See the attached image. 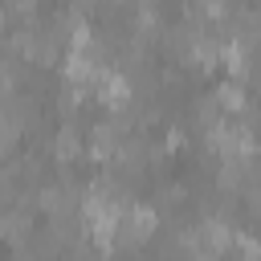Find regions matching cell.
Returning <instances> with one entry per match:
<instances>
[{"instance_id": "cell-1", "label": "cell", "mask_w": 261, "mask_h": 261, "mask_svg": "<svg viewBox=\"0 0 261 261\" xmlns=\"http://www.w3.org/2000/svg\"><path fill=\"white\" fill-rule=\"evenodd\" d=\"M216 106H220V110H245V90H241L237 77L216 86Z\"/></svg>"}]
</instances>
